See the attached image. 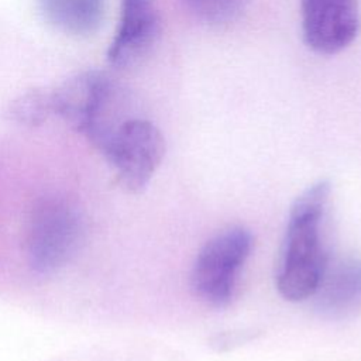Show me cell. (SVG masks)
Returning <instances> with one entry per match:
<instances>
[{"instance_id":"1","label":"cell","mask_w":361,"mask_h":361,"mask_svg":"<svg viewBox=\"0 0 361 361\" xmlns=\"http://www.w3.org/2000/svg\"><path fill=\"white\" fill-rule=\"evenodd\" d=\"M331 186L319 180L293 202L283 241L276 288L290 302L313 296L329 262L320 237V223Z\"/></svg>"},{"instance_id":"2","label":"cell","mask_w":361,"mask_h":361,"mask_svg":"<svg viewBox=\"0 0 361 361\" xmlns=\"http://www.w3.org/2000/svg\"><path fill=\"white\" fill-rule=\"evenodd\" d=\"M120 93L111 78L100 71H86L52 90L54 114L85 135L97 148L124 120H118Z\"/></svg>"},{"instance_id":"3","label":"cell","mask_w":361,"mask_h":361,"mask_svg":"<svg viewBox=\"0 0 361 361\" xmlns=\"http://www.w3.org/2000/svg\"><path fill=\"white\" fill-rule=\"evenodd\" d=\"M83 233V217L75 203L62 196L39 199L27 228L30 267L39 275L58 272L76 255Z\"/></svg>"},{"instance_id":"4","label":"cell","mask_w":361,"mask_h":361,"mask_svg":"<svg viewBox=\"0 0 361 361\" xmlns=\"http://www.w3.org/2000/svg\"><path fill=\"white\" fill-rule=\"evenodd\" d=\"M99 149L114 169L117 183L130 193H140L165 155V140L149 120L126 118Z\"/></svg>"},{"instance_id":"5","label":"cell","mask_w":361,"mask_h":361,"mask_svg":"<svg viewBox=\"0 0 361 361\" xmlns=\"http://www.w3.org/2000/svg\"><path fill=\"white\" fill-rule=\"evenodd\" d=\"M251 247L252 235L244 227H230L210 238L199 251L192 269L196 296L214 307L227 305Z\"/></svg>"},{"instance_id":"6","label":"cell","mask_w":361,"mask_h":361,"mask_svg":"<svg viewBox=\"0 0 361 361\" xmlns=\"http://www.w3.org/2000/svg\"><path fill=\"white\" fill-rule=\"evenodd\" d=\"M305 42L317 54L345 49L358 35V0H300Z\"/></svg>"},{"instance_id":"7","label":"cell","mask_w":361,"mask_h":361,"mask_svg":"<svg viewBox=\"0 0 361 361\" xmlns=\"http://www.w3.org/2000/svg\"><path fill=\"white\" fill-rule=\"evenodd\" d=\"M161 30L155 0H120L118 27L107 49L109 63L116 68L138 63L157 45Z\"/></svg>"},{"instance_id":"8","label":"cell","mask_w":361,"mask_h":361,"mask_svg":"<svg viewBox=\"0 0 361 361\" xmlns=\"http://www.w3.org/2000/svg\"><path fill=\"white\" fill-rule=\"evenodd\" d=\"M317 309L329 317H343L361 305V259L327 262L313 293Z\"/></svg>"},{"instance_id":"9","label":"cell","mask_w":361,"mask_h":361,"mask_svg":"<svg viewBox=\"0 0 361 361\" xmlns=\"http://www.w3.org/2000/svg\"><path fill=\"white\" fill-rule=\"evenodd\" d=\"M42 20L69 37H89L102 27L106 0H38Z\"/></svg>"},{"instance_id":"10","label":"cell","mask_w":361,"mask_h":361,"mask_svg":"<svg viewBox=\"0 0 361 361\" xmlns=\"http://www.w3.org/2000/svg\"><path fill=\"white\" fill-rule=\"evenodd\" d=\"M10 117L27 127L41 126L47 118L54 114L52 106V90L32 89L20 94L11 102L8 109Z\"/></svg>"},{"instance_id":"11","label":"cell","mask_w":361,"mask_h":361,"mask_svg":"<svg viewBox=\"0 0 361 361\" xmlns=\"http://www.w3.org/2000/svg\"><path fill=\"white\" fill-rule=\"evenodd\" d=\"M186 8L209 24H224L235 20L248 0H183Z\"/></svg>"}]
</instances>
